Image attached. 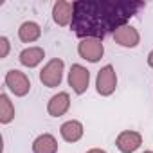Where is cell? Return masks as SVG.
I'll return each instance as SVG.
<instances>
[{
    "mask_svg": "<svg viewBox=\"0 0 153 153\" xmlns=\"http://www.w3.org/2000/svg\"><path fill=\"white\" fill-rule=\"evenodd\" d=\"M87 153H106L105 149H101V148H92V149H88Z\"/></svg>",
    "mask_w": 153,
    "mask_h": 153,
    "instance_id": "obj_18",
    "label": "cell"
},
{
    "mask_svg": "<svg viewBox=\"0 0 153 153\" xmlns=\"http://www.w3.org/2000/svg\"><path fill=\"white\" fill-rule=\"evenodd\" d=\"M140 144H142V135L135 130H124L115 139V146L121 153H133L140 148Z\"/></svg>",
    "mask_w": 153,
    "mask_h": 153,
    "instance_id": "obj_7",
    "label": "cell"
},
{
    "mask_svg": "<svg viewBox=\"0 0 153 153\" xmlns=\"http://www.w3.org/2000/svg\"><path fill=\"white\" fill-rule=\"evenodd\" d=\"M83 133H85L83 124L76 119H70V121L63 123L61 128H59V135L65 142H78L83 137Z\"/></svg>",
    "mask_w": 153,
    "mask_h": 153,
    "instance_id": "obj_11",
    "label": "cell"
},
{
    "mask_svg": "<svg viewBox=\"0 0 153 153\" xmlns=\"http://www.w3.org/2000/svg\"><path fill=\"white\" fill-rule=\"evenodd\" d=\"M144 6L146 4L140 0H78L74 2V18L70 27L81 40H103L108 34L114 36V33L126 25L130 18L144 9Z\"/></svg>",
    "mask_w": 153,
    "mask_h": 153,
    "instance_id": "obj_1",
    "label": "cell"
},
{
    "mask_svg": "<svg viewBox=\"0 0 153 153\" xmlns=\"http://www.w3.org/2000/svg\"><path fill=\"white\" fill-rule=\"evenodd\" d=\"M68 85L78 96L85 94L90 85V70L79 63H74L68 70Z\"/></svg>",
    "mask_w": 153,
    "mask_h": 153,
    "instance_id": "obj_5",
    "label": "cell"
},
{
    "mask_svg": "<svg viewBox=\"0 0 153 153\" xmlns=\"http://www.w3.org/2000/svg\"><path fill=\"white\" fill-rule=\"evenodd\" d=\"M63 68H65V63L61 58H52L51 61H47L40 70V81L43 83V87L47 88L59 87L63 79Z\"/></svg>",
    "mask_w": 153,
    "mask_h": 153,
    "instance_id": "obj_2",
    "label": "cell"
},
{
    "mask_svg": "<svg viewBox=\"0 0 153 153\" xmlns=\"http://www.w3.org/2000/svg\"><path fill=\"white\" fill-rule=\"evenodd\" d=\"M114 42H115L117 45L124 47V49H133V47L139 45L140 34H139V31H137L133 25L126 24V25L119 27V29L114 33Z\"/></svg>",
    "mask_w": 153,
    "mask_h": 153,
    "instance_id": "obj_8",
    "label": "cell"
},
{
    "mask_svg": "<svg viewBox=\"0 0 153 153\" xmlns=\"http://www.w3.org/2000/svg\"><path fill=\"white\" fill-rule=\"evenodd\" d=\"M74 18V2H67V0H58L52 6V20L59 27L70 25Z\"/></svg>",
    "mask_w": 153,
    "mask_h": 153,
    "instance_id": "obj_9",
    "label": "cell"
},
{
    "mask_svg": "<svg viewBox=\"0 0 153 153\" xmlns=\"http://www.w3.org/2000/svg\"><path fill=\"white\" fill-rule=\"evenodd\" d=\"M9 54V40L6 36H0V58H7Z\"/></svg>",
    "mask_w": 153,
    "mask_h": 153,
    "instance_id": "obj_16",
    "label": "cell"
},
{
    "mask_svg": "<svg viewBox=\"0 0 153 153\" xmlns=\"http://www.w3.org/2000/svg\"><path fill=\"white\" fill-rule=\"evenodd\" d=\"M146 61H148V65L153 68V49L149 51V54H148V58H146Z\"/></svg>",
    "mask_w": 153,
    "mask_h": 153,
    "instance_id": "obj_17",
    "label": "cell"
},
{
    "mask_svg": "<svg viewBox=\"0 0 153 153\" xmlns=\"http://www.w3.org/2000/svg\"><path fill=\"white\" fill-rule=\"evenodd\" d=\"M142 153H153V151H151V149H146V151H142Z\"/></svg>",
    "mask_w": 153,
    "mask_h": 153,
    "instance_id": "obj_19",
    "label": "cell"
},
{
    "mask_svg": "<svg viewBox=\"0 0 153 153\" xmlns=\"http://www.w3.org/2000/svg\"><path fill=\"white\" fill-rule=\"evenodd\" d=\"M43 58H45V51L42 47H27L20 52L18 61L27 68H34L43 61Z\"/></svg>",
    "mask_w": 153,
    "mask_h": 153,
    "instance_id": "obj_12",
    "label": "cell"
},
{
    "mask_svg": "<svg viewBox=\"0 0 153 153\" xmlns=\"http://www.w3.org/2000/svg\"><path fill=\"white\" fill-rule=\"evenodd\" d=\"M40 36H42V27H40L36 22H33V20L24 22V24L18 27V38H20V42H24V43H33V42H36Z\"/></svg>",
    "mask_w": 153,
    "mask_h": 153,
    "instance_id": "obj_14",
    "label": "cell"
},
{
    "mask_svg": "<svg viewBox=\"0 0 153 153\" xmlns=\"http://www.w3.org/2000/svg\"><path fill=\"white\" fill-rule=\"evenodd\" d=\"M33 153H58V140L51 133H42L33 140Z\"/></svg>",
    "mask_w": 153,
    "mask_h": 153,
    "instance_id": "obj_13",
    "label": "cell"
},
{
    "mask_svg": "<svg viewBox=\"0 0 153 153\" xmlns=\"http://www.w3.org/2000/svg\"><path fill=\"white\" fill-rule=\"evenodd\" d=\"M15 119V106L7 94H0V123L9 124Z\"/></svg>",
    "mask_w": 153,
    "mask_h": 153,
    "instance_id": "obj_15",
    "label": "cell"
},
{
    "mask_svg": "<svg viewBox=\"0 0 153 153\" xmlns=\"http://www.w3.org/2000/svg\"><path fill=\"white\" fill-rule=\"evenodd\" d=\"M78 54L90 61V63H97L103 54H105V45H103V40H96V38H85L78 43Z\"/></svg>",
    "mask_w": 153,
    "mask_h": 153,
    "instance_id": "obj_6",
    "label": "cell"
},
{
    "mask_svg": "<svg viewBox=\"0 0 153 153\" xmlns=\"http://www.w3.org/2000/svg\"><path fill=\"white\" fill-rule=\"evenodd\" d=\"M117 88V74L112 65H105L96 76V90L99 96L108 97Z\"/></svg>",
    "mask_w": 153,
    "mask_h": 153,
    "instance_id": "obj_3",
    "label": "cell"
},
{
    "mask_svg": "<svg viewBox=\"0 0 153 153\" xmlns=\"http://www.w3.org/2000/svg\"><path fill=\"white\" fill-rule=\"evenodd\" d=\"M4 83H6V87H7L16 97H24V96H27L29 90H31V81H29V78H27V74L22 72V70H16V68H11V70L6 74Z\"/></svg>",
    "mask_w": 153,
    "mask_h": 153,
    "instance_id": "obj_4",
    "label": "cell"
},
{
    "mask_svg": "<svg viewBox=\"0 0 153 153\" xmlns=\"http://www.w3.org/2000/svg\"><path fill=\"white\" fill-rule=\"evenodd\" d=\"M68 108H70L68 92H58L47 103V112H49L51 117H61V115H65L68 112Z\"/></svg>",
    "mask_w": 153,
    "mask_h": 153,
    "instance_id": "obj_10",
    "label": "cell"
}]
</instances>
